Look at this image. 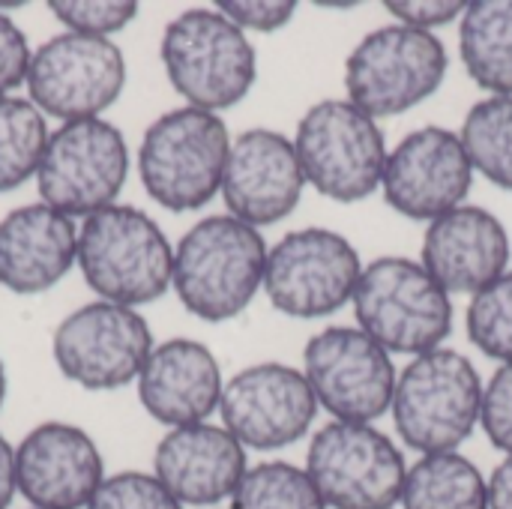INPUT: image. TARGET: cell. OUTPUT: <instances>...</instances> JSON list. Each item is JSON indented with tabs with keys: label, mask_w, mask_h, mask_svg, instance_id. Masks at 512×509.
<instances>
[{
	"label": "cell",
	"mask_w": 512,
	"mask_h": 509,
	"mask_svg": "<svg viewBox=\"0 0 512 509\" xmlns=\"http://www.w3.org/2000/svg\"><path fill=\"white\" fill-rule=\"evenodd\" d=\"M267 252L258 228L231 213L207 216L180 237L171 288L189 315L210 324L231 321L264 288Z\"/></svg>",
	"instance_id": "1"
},
{
	"label": "cell",
	"mask_w": 512,
	"mask_h": 509,
	"mask_svg": "<svg viewBox=\"0 0 512 509\" xmlns=\"http://www.w3.org/2000/svg\"><path fill=\"white\" fill-rule=\"evenodd\" d=\"M78 267L84 282L117 306L156 303L174 276V249L153 216L111 204L78 228Z\"/></svg>",
	"instance_id": "2"
},
{
	"label": "cell",
	"mask_w": 512,
	"mask_h": 509,
	"mask_svg": "<svg viewBox=\"0 0 512 509\" xmlns=\"http://www.w3.org/2000/svg\"><path fill=\"white\" fill-rule=\"evenodd\" d=\"M228 153L225 120L183 105L147 126L138 147V177L159 207L171 213L201 210L222 192Z\"/></svg>",
	"instance_id": "3"
},
{
	"label": "cell",
	"mask_w": 512,
	"mask_h": 509,
	"mask_svg": "<svg viewBox=\"0 0 512 509\" xmlns=\"http://www.w3.org/2000/svg\"><path fill=\"white\" fill-rule=\"evenodd\" d=\"M159 57L186 105L213 114L243 102L258 78L255 45L219 9H186L171 18Z\"/></svg>",
	"instance_id": "4"
},
{
	"label": "cell",
	"mask_w": 512,
	"mask_h": 509,
	"mask_svg": "<svg viewBox=\"0 0 512 509\" xmlns=\"http://www.w3.org/2000/svg\"><path fill=\"white\" fill-rule=\"evenodd\" d=\"M351 303L360 330L387 354H429L444 348L453 330L450 294L423 264L402 255H387L363 267Z\"/></svg>",
	"instance_id": "5"
},
{
	"label": "cell",
	"mask_w": 512,
	"mask_h": 509,
	"mask_svg": "<svg viewBox=\"0 0 512 509\" xmlns=\"http://www.w3.org/2000/svg\"><path fill=\"white\" fill-rule=\"evenodd\" d=\"M483 381L474 363L453 351L435 348L414 357L396 381L393 423L399 438L423 453H456L480 423Z\"/></svg>",
	"instance_id": "6"
},
{
	"label": "cell",
	"mask_w": 512,
	"mask_h": 509,
	"mask_svg": "<svg viewBox=\"0 0 512 509\" xmlns=\"http://www.w3.org/2000/svg\"><path fill=\"white\" fill-rule=\"evenodd\" d=\"M294 150L306 183L339 204L369 198L381 186L390 153L378 120L348 99L312 105L297 123Z\"/></svg>",
	"instance_id": "7"
},
{
	"label": "cell",
	"mask_w": 512,
	"mask_h": 509,
	"mask_svg": "<svg viewBox=\"0 0 512 509\" xmlns=\"http://www.w3.org/2000/svg\"><path fill=\"white\" fill-rule=\"evenodd\" d=\"M447 66V48L435 33L408 24L378 27L348 54V102L375 120L405 114L438 93Z\"/></svg>",
	"instance_id": "8"
},
{
	"label": "cell",
	"mask_w": 512,
	"mask_h": 509,
	"mask_svg": "<svg viewBox=\"0 0 512 509\" xmlns=\"http://www.w3.org/2000/svg\"><path fill=\"white\" fill-rule=\"evenodd\" d=\"M129 174V147L123 132L102 120H72L51 132L36 171L42 204L75 219L93 216L111 204Z\"/></svg>",
	"instance_id": "9"
},
{
	"label": "cell",
	"mask_w": 512,
	"mask_h": 509,
	"mask_svg": "<svg viewBox=\"0 0 512 509\" xmlns=\"http://www.w3.org/2000/svg\"><path fill=\"white\" fill-rule=\"evenodd\" d=\"M306 474L327 509H396L408 468L393 438L381 429L333 420L315 432Z\"/></svg>",
	"instance_id": "10"
},
{
	"label": "cell",
	"mask_w": 512,
	"mask_h": 509,
	"mask_svg": "<svg viewBox=\"0 0 512 509\" xmlns=\"http://www.w3.org/2000/svg\"><path fill=\"white\" fill-rule=\"evenodd\" d=\"M24 84L45 117L93 120L120 99L126 57L114 39L63 30L33 51Z\"/></svg>",
	"instance_id": "11"
},
{
	"label": "cell",
	"mask_w": 512,
	"mask_h": 509,
	"mask_svg": "<svg viewBox=\"0 0 512 509\" xmlns=\"http://www.w3.org/2000/svg\"><path fill=\"white\" fill-rule=\"evenodd\" d=\"M360 273L363 264L351 240L330 228H303L267 252L264 291L282 315L315 321L354 300Z\"/></svg>",
	"instance_id": "12"
},
{
	"label": "cell",
	"mask_w": 512,
	"mask_h": 509,
	"mask_svg": "<svg viewBox=\"0 0 512 509\" xmlns=\"http://www.w3.org/2000/svg\"><path fill=\"white\" fill-rule=\"evenodd\" d=\"M303 375L333 420L369 426L393 408L399 381L390 354L360 327L315 333L303 351Z\"/></svg>",
	"instance_id": "13"
},
{
	"label": "cell",
	"mask_w": 512,
	"mask_h": 509,
	"mask_svg": "<svg viewBox=\"0 0 512 509\" xmlns=\"http://www.w3.org/2000/svg\"><path fill=\"white\" fill-rule=\"evenodd\" d=\"M153 348L141 312L105 300L69 312L51 339L57 369L84 390H117L138 381Z\"/></svg>",
	"instance_id": "14"
},
{
	"label": "cell",
	"mask_w": 512,
	"mask_h": 509,
	"mask_svg": "<svg viewBox=\"0 0 512 509\" xmlns=\"http://www.w3.org/2000/svg\"><path fill=\"white\" fill-rule=\"evenodd\" d=\"M225 429L249 450H285L318 417V399L303 372L285 363H258L237 372L219 402Z\"/></svg>",
	"instance_id": "15"
},
{
	"label": "cell",
	"mask_w": 512,
	"mask_h": 509,
	"mask_svg": "<svg viewBox=\"0 0 512 509\" xmlns=\"http://www.w3.org/2000/svg\"><path fill=\"white\" fill-rule=\"evenodd\" d=\"M474 165L459 132L423 126L405 135L390 153L381 177L387 204L417 222H435L465 204Z\"/></svg>",
	"instance_id": "16"
},
{
	"label": "cell",
	"mask_w": 512,
	"mask_h": 509,
	"mask_svg": "<svg viewBox=\"0 0 512 509\" xmlns=\"http://www.w3.org/2000/svg\"><path fill=\"white\" fill-rule=\"evenodd\" d=\"M102 480L96 441L72 423H39L15 447V486L30 509H84Z\"/></svg>",
	"instance_id": "17"
},
{
	"label": "cell",
	"mask_w": 512,
	"mask_h": 509,
	"mask_svg": "<svg viewBox=\"0 0 512 509\" xmlns=\"http://www.w3.org/2000/svg\"><path fill=\"white\" fill-rule=\"evenodd\" d=\"M306 189L294 141L276 129H249L231 141L222 198L234 219L264 228L294 213Z\"/></svg>",
	"instance_id": "18"
},
{
	"label": "cell",
	"mask_w": 512,
	"mask_h": 509,
	"mask_svg": "<svg viewBox=\"0 0 512 509\" xmlns=\"http://www.w3.org/2000/svg\"><path fill=\"white\" fill-rule=\"evenodd\" d=\"M246 471V447L225 426L210 423L171 429L153 453V477L180 507L231 501Z\"/></svg>",
	"instance_id": "19"
},
{
	"label": "cell",
	"mask_w": 512,
	"mask_h": 509,
	"mask_svg": "<svg viewBox=\"0 0 512 509\" xmlns=\"http://www.w3.org/2000/svg\"><path fill=\"white\" fill-rule=\"evenodd\" d=\"M420 264L447 294L474 297L507 273L510 234L495 213L462 204L429 222Z\"/></svg>",
	"instance_id": "20"
},
{
	"label": "cell",
	"mask_w": 512,
	"mask_h": 509,
	"mask_svg": "<svg viewBox=\"0 0 512 509\" xmlns=\"http://www.w3.org/2000/svg\"><path fill=\"white\" fill-rule=\"evenodd\" d=\"M141 408L162 426L207 423L222 402V369L213 351L195 339H168L156 345L138 375Z\"/></svg>",
	"instance_id": "21"
},
{
	"label": "cell",
	"mask_w": 512,
	"mask_h": 509,
	"mask_svg": "<svg viewBox=\"0 0 512 509\" xmlns=\"http://www.w3.org/2000/svg\"><path fill=\"white\" fill-rule=\"evenodd\" d=\"M78 264V228L48 204H27L0 222V285L33 297Z\"/></svg>",
	"instance_id": "22"
},
{
	"label": "cell",
	"mask_w": 512,
	"mask_h": 509,
	"mask_svg": "<svg viewBox=\"0 0 512 509\" xmlns=\"http://www.w3.org/2000/svg\"><path fill=\"white\" fill-rule=\"evenodd\" d=\"M459 51L477 87L489 96H512V0L468 3Z\"/></svg>",
	"instance_id": "23"
},
{
	"label": "cell",
	"mask_w": 512,
	"mask_h": 509,
	"mask_svg": "<svg viewBox=\"0 0 512 509\" xmlns=\"http://www.w3.org/2000/svg\"><path fill=\"white\" fill-rule=\"evenodd\" d=\"M402 509H489V483L459 453L423 456L408 468Z\"/></svg>",
	"instance_id": "24"
},
{
	"label": "cell",
	"mask_w": 512,
	"mask_h": 509,
	"mask_svg": "<svg viewBox=\"0 0 512 509\" xmlns=\"http://www.w3.org/2000/svg\"><path fill=\"white\" fill-rule=\"evenodd\" d=\"M45 114L21 96H0V192L36 177L48 147Z\"/></svg>",
	"instance_id": "25"
},
{
	"label": "cell",
	"mask_w": 512,
	"mask_h": 509,
	"mask_svg": "<svg viewBox=\"0 0 512 509\" xmlns=\"http://www.w3.org/2000/svg\"><path fill=\"white\" fill-rule=\"evenodd\" d=\"M474 171L498 189L512 192V96H486L477 102L459 132Z\"/></svg>",
	"instance_id": "26"
},
{
	"label": "cell",
	"mask_w": 512,
	"mask_h": 509,
	"mask_svg": "<svg viewBox=\"0 0 512 509\" xmlns=\"http://www.w3.org/2000/svg\"><path fill=\"white\" fill-rule=\"evenodd\" d=\"M231 509H327L306 468L291 462H261L240 480Z\"/></svg>",
	"instance_id": "27"
},
{
	"label": "cell",
	"mask_w": 512,
	"mask_h": 509,
	"mask_svg": "<svg viewBox=\"0 0 512 509\" xmlns=\"http://www.w3.org/2000/svg\"><path fill=\"white\" fill-rule=\"evenodd\" d=\"M465 327L486 357L512 363V270L471 297Z\"/></svg>",
	"instance_id": "28"
},
{
	"label": "cell",
	"mask_w": 512,
	"mask_h": 509,
	"mask_svg": "<svg viewBox=\"0 0 512 509\" xmlns=\"http://www.w3.org/2000/svg\"><path fill=\"white\" fill-rule=\"evenodd\" d=\"M48 9L69 33L102 39L120 33L138 15V3L132 0H51Z\"/></svg>",
	"instance_id": "29"
},
{
	"label": "cell",
	"mask_w": 512,
	"mask_h": 509,
	"mask_svg": "<svg viewBox=\"0 0 512 509\" xmlns=\"http://www.w3.org/2000/svg\"><path fill=\"white\" fill-rule=\"evenodd\" d=\"M84 509H183L177 498L153 477L141 471H120L105 477Z\"/></svg>",
	"instance_id": "30"
},
{
	"label": "cell",
	"mask_w": 512,
	"mask_h": 509,
	"mask_svg": "<svg viewBox=\"0 0 512 509\" xmlns=\"http://www.w3.org/2000/svg\"><path fill=\"white\" fill-rule=\"evenodd\" d=\"M480 426L501 453L512 456V363H501L483 387Z\"/></svg>",
	"instance_id": "31"
},
{
	"label": "cell",
	"mask_w": 512,
	"mask_h": 509,
	"mask_svg": "<svg viewBox=\"0 0 512 509\" xmlns=\"http://www.w3.org/2000/svg\"><path fill=\"white\" fill-rule=\"evenodd\" d=\"M216 9L228 21H234L243 33L246 30L273 33V30H282L297 15L294 0H219Z\"/></svg>",
	"instance_id": "32"
},
{
	"label": "cell",
	"mask_w": 512,
	"mask_h": 509,
	"mask_svg": "<svg viewBox=\"0 0 512 509\" xmlns=\"http://www.w3.org/2000/svg\"><path fill=\"white\" fill-rule=\"evenodd\" d=\"M30 57L33 51L24 30L12 21V15H6V9H0V96H12V90L27 81Z\"/></svg>",
	"instance_id": "33"
},
{
	"label": "cell",
	"mask_w": 512,
	"mask_h": 509,
	"mask_svg": "<svg viewBox=\"0 0 512 509\" xmlns=\"http://www.w3.org/2000/svg\"><path fill=\"white\" fill-rule=\"evenodd\" d=\"M462 0H387V12L399 18V24L432 33V27L450 24L465 15Z\"/></svg>",
	"instance_id": "34"
},
{
	"label": "cell",
	"mask_w": 512,
	"mask_h": 509,
	"mask_svg": "<svg viewBox=\"0 0 512 509\" xmlns=\"http://www.w3.org/2000/svg\"><path fill=\"white\" fill-rule=\"evenodd\" d=\"M489 509H512V456H507L489 480Z\"/></svg>",
	"instance_id": "35"
},
{
	"label": "cell",
	"mask_w": 512,
	"mask_h": 509,
	"mask_svg": "<svg viewBox=\"0 0 512 509\" xmlns=\"http://www.w3.org/2000/svg\"><path fill=\"white\" fill-rule=\"evenodd\" d=\"M15 495V447L0 435V509H9Z\"/></svg>",
	"instance_id": "36"
},
{
	"label": "cell",
	"mask_w": 512,
	"mask_h": 509,
	"mask_svg": "<svg viewBox=\"0 0 512 509\" xmlns=\"http://www.w3.org/2000/svg\"><path fill=\"white\" fill-rule=\"evenodd\" d=\"M3 399H6V369H3V360H0V408H3Z\"/></svg>",
	"instance_id": "37"
}]
</instances>
